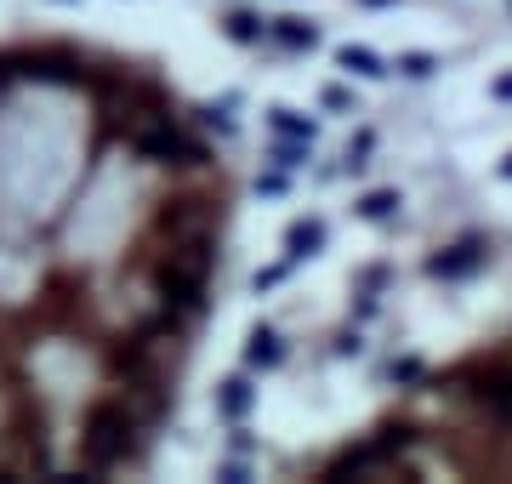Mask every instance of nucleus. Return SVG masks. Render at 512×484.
<instances>
[{
    "label": "nucleus",
    "instance_id": "nucleus-1",
    "mask_svg": "<svg viewBox=\"0 0 512 484\" xmlns=\"http://www.w3.org/2000/svg\"><path fill=\"white\" fill-rule=\"evenodd\" d=\"M148 80L69 40L0 46V479L69 473L86 410L154 439L194 325L148 297L171 166L131 149Z\"/></svg>",
    "mask_w": 512,
    "mask_h": 484
}]
</instances>
